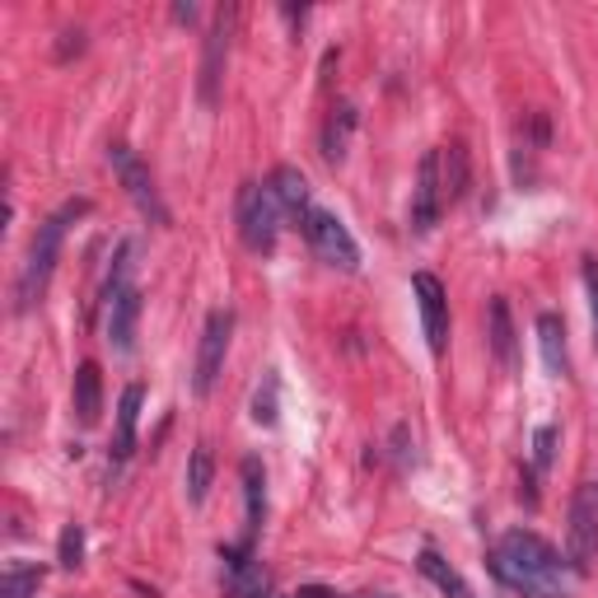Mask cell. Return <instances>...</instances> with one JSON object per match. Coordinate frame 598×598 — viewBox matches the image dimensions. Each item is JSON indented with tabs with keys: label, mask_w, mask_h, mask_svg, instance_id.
Here are the masks:
<instances>
[{
	"label": "cell",
	"mask_w": 598,
	"mask_h": 598,
	"mask_svg": "<svg viewBox=\"0 0 598 598\" xmlns=\"http://www.w3.org/2000/svg\"><path fill=\"white\" fill-rule=\"evenodd\" d=\"M361 113H356V103H337L327 113V126H323V160L327 164H342L346 160V145H351V131H356Z\"/></svg>",
	"instance_id": "obj_14"
},
{
	"label": "cell",
	"mask_w": 598,
	"mask_h": 598,
	"mask_svg": "<svg viewBox=\"0 0 598 598\" xmlns=\"http://www.w3.org/2000/svg\"><path fill=\"white\" fill-rule=\"evenodd\" d=\"M239 234H243V243H249L253 253H272L276 249L281 206H276L272 187H257V183L239 187Z\"/></svg>",
	"instance_id": "obj_3"
},
{
	"label": "cell",
	"mask_w": 598,
	"mask_h": 598,
	"mask_svg": "<svg viewBox=\"0 0 598 598\" xmlns=\"http://www.w3.org/2000/svg\"><path fill=\"white\" fill-rule=\"evenodd\" d=\"M211 477H215L211 445H196V449H192V458H187V500H192V505H202V500H206Z\"/></svg>",
	"instance_id": "obj_21"
},
{
	"label": "cell",
	"mask_w": 598,
	"mask_h": 598,
	"mask_svg": "<svg viewBox=\"0 0 598 598\" xmlns=\"http://www.w3.org/2000/svg\"><path fill=\"white\" fill-rule=\"evenodd\" d=\"M173 19H183V24H192L196 10H192V6H179V10H173Z\"/></svg>",
	"instance_id": "obj_27"
},
{
	"label": "cell",
	"mask_w": 598,
	"mask_h": 598,
	"mask_svg": "<svg viewBox=\"0 0 598 598\" xmlns=\"http://www.w3.org/2000/svg\"><path fill=\"white\" fill-rule=\"evenodd\" d=\"M491 570H496V580H505L509 589H519L528 598H561L570 566L561 561V551L551 543L528 534V528H515V534H505L496 543Z\"/></svg>",
	"instance_id": "obj_1"
},
{
	"label": "cell",
	"mask_w": 598,
	"mask_h": 598,
	"mask_svg": "<svg viewBox=\"0 0 598 598\" xmlns=\"http://www.w3.org/2000/svg\"><path fill=\"white\" fill-rule=\"evenodd\" d=\"M136 323H141V291L126 285V291L108 304V342H113L118 356H126L136 346Z\"/></svg>",
	"instance_id": "obj_11"
},
{
	"label": "cell",
	"mask_w": 598,
	"mask_h": 598,
	"mask_svg": "<svg viewBox=\"0 0 598 598\" xmlns=\"http://www.w3.org/2000/svg\"><path fill=\"white\" fill-rule=\"evenodd\" d=\"M594 557H598V482H580L566 524V566L585 575Z\"/></svg>",
	"instance_id": "obj_4"
},
{
	"label": "cell",
	"mask_w": 598,
	"mask_h": 598,
	"mask_svg": "<svg viewBox=\"0 0 598 598\" xmlns=\"http://www.w3.org/2000/svg\"><path fill=\"white\" fill-rule=\"evenodd\" d=\"M416 566H420V575H426V580L439 589V594H449V598H473V585L468 580H463V575L445 561V557H439V551H420V557H416Z\"/></svg>",
	"instance_id": "obj_18"
},
{
	"label": "cell",
	"mask_w": 598,
	"mask_h": 598,
	"mask_svg": "<svg viewBox=\"0 0 598 598\" xmlns=\"http://www.w3.org/2000/svg\"><path fill=\"white\" fill-rule=\"evenodd\" d=\"M42 585V566H24V561H10L6 575H0V598H33Z\"/></svg>",
	"instance_id": "obj_22"
},
{
	"label": "cell",
	"mask_w": 598,
	"mask_h": 598,
	"mask_svg": "<svg viewBox=\"0 0 598 598\" xmlns=\"http://www.w3.org/2000/svg\"><path fill=\"white\" fill-rule=\"evenodd\" d=\"M230 33H234V10H215L211 29H206L202 80H196V94H202L206 108L220 103V80H225V61H230Z\"/></svg>",
	"instance_id": "obj_7"
},
{
	"label": "cell",
	"mask_w": 598,
	"mask_h": 598,
	"mask_svg": "<svg viewBox=\"0 0 598 598\" xmlns=\"http://www.w3.org/2000/svg\"><path fill=\"white\" fill-rule=\"evenodd\" d=\"M61 38H65V42H61V48H57V57H61V61H65V57H71V52H80V48H84V42H80V33H61Z\"/></svg>",
	"instance_id": "obj_26"
},
{
	"label": "cell",
	"mask_w": 598,
	"mask_h": 598,
	"mask_svg": "<svg viewBox=\"0 0 598 598\" xmlns=\"http://www.w3.org/2000/svg\"><path fill=\"white\" fill-rule=\"evenodd\" d=\"M243 500H249V538H243V547H253L262 515H267V477H262L257 458H243Z\"/></svg>",
	"instance_id": "obj_16"
},
{
	"label": "cell",
	"mask_w": 598,
	"mask_h": 598,
	"mask_svg": "<svg viewBox=\"0 0 598 598\" xmlns=\"http://www.w3.org/2000/svg\"><path fill=\"white\" fill-rule=\"evenodd\" d=\"M445 187H439V150H430L416 169V187H412V230L416 234H430L445 215Z\"/></svg>",
	"instance_id": "obj_9"
},
{
	"label": "cell",
	"mask_w": 598,
	"mask_h": 598,
	"mask_svg": "<svg viewBox=\"0 0 598 598\" xmlns=\"http://www.w3.org/2000/svg\"><path fill=\"white\" fill-rule=\"evenodd\" d=\"M71 397H75L80 426H99V412H103V374H99L94 361H84V365L75 369V388H71Z\"/></svg>",
	"instance_id": "obj_13"
},
{
	"label": "cell",
	"mask_w": 598,
	"mask_h": 598,
	"mask_svg": "<svg viewBox=\"0 0 598 598\" xmlns=\"http://www.w3.org/2000/svg\"><path fill=\"white\" fill-rule=\"evenodd\" d=\"M538 346H543V365L566 379V374H570V356H566V327H561L557 314H543L538 318Z\"/></svg>",
	"instance_id": "obj_19"
},
{
	"label": "cell",
	"mask_w": 598,
	"mask_h": 598,
	"mask_svg": "<svg viewBox=\"0 0 598 598\" xmlns=\"http://www.w3.org/2000/svg\"><path fill=\"white\" fill-rule=\"evenodd\" d=\"M486 342H491V356L505 369H515V323H509L505 295H491V304H486Z\"/></svg>",
	"instance_id": "obj_12"
},
{
	"label": "cell",
	"mask_w": 598,
	"mask_h": 598,
	"mask_svg": "<svg viewBox=\"0 0 598 598\" xmlns=\"http://www.w3.org/2000/svg\"><path fill=\"white\" fill-rule=\"evenodd\" d=\"M412 291H416V304H420V332H426V346L439 356V351L449 346V300H445V285H439L430 272H420L412 281Z\"/></svg>",
	"instance_id": "obj_10"
},
{
	"label": "cell",
	"mask_w": 598,
	"mask_h": 598,
	"mask_svg": "<svg viewBox=\"0 0 598 598\" xmlns=\"http://www.w3.org/2000/svg\"><path fill=\"white\" fill-rule=\"evenodd\" d=\"M272 192H276V206L281 215H291V220H308V183H304V173L300 169H276V179H272Z\"/></svg>",
	"instance_id": "obj_15"
},
{
	"label": "cell",
	"mask_w": 598,
	"mask_h": 598,
	"mask_svg": "<svg viewBox=\"0 0 598 598\" xmlns=\"http://www.w3.org/2000/svg\"><path fill=\"white\" fill-rule=\"evenodd\" d=\"M551 445H557V430L543 426V430L534 435V463H538V468H547V463H551Z\"/></svg>",
	"instance_id": "obj_25"
},
{
	"label": "cell",
	"mask_w": 598,
	"mask_h": 598,
	"mask_svg": "<svg viewBox=\"0 0 598 598\" xmlns=\"http://www.w3.org/2000/svg\"><path fill=\"white\" fill-rule=\"evenodd\" d=\"M304 234H308V243H314V253L327 262V267H337V272H356V267H361V249H356V239H351V230H346L332 211H318V206L308 211Z\"/></svg>",
	"instance_id": "obj_5"
},
{
	"label": "cell",
	"mask_w": 598,
	"mask_h": 598,
	"mask_svg": "<svg viewBox=\"0 0 598 598\" xmlns=\"http://www.w3.org/2000/svg\"><path fill=\"white\" fill-rule=\"evenodd\" d=\"M57 561L65 570H75L84 561V534H80V524H65L61 528V543H57Z\"/></svg>",
	"instance_id": "obj_23"
},
{
	"label": "cell",
	"mask_w": 598,
	"mask_h": 598,
	"mask_svg": "<svg viewBox=\"0 0 598 598\" xmlns=\"http://www.w3.org/2000/svg\"><path fill=\"white\" fill-rule=\"evenodd\" d=\"M108 160H113V173L122 179L126 196H131V202H136V211L150 220V225H169V211H164V202H160V187H154L150 169L136 160V150L113 145V150H108Z\"/></svg>",
	"instance_id": "obj_6"
},
{
	"label": "cell",
	"mask_w": 598,
	"mask_h": 598,
	"mask_svg": "<svg viewBox=\"0 0 598 598\" xmlns=\"http://www.w3.org/2000/svg\"><path fill=\"white\" fill-rule=\"evenodd\" d=\"M585 285H589V314H594V346H598V257H585Z\"/></svg>",
	"instance_id": "obj_24"
},
{
	"label": "cell",
	"mask_w": 598,
	"mask_h": 598,
	"mask_svg": "<svg viewBox=\"0 0 598 598\" xmlns=\"http://www.w3.org/2000/svg\"><path fill=\"white\" fill-rule=\"evenodd\" d=\"M230 332H234V314L230 308H215L206 318V332H202V351H196V374H192L196 397H206L215 388L220 365H225V351H230Z\"/></svg>",
	"instance_id": "obj_8"
},
{
	"label": "cell",
	"mask_w": 598,
	"mask_h": 598,
	"mask_svg": "<svg viewBox=\"0 0 598 598\" xmlns=\"http://www.w3.org/2000/svg\"><path fill=\"white\" fill-rule=\"evenodd\" d=\"M141 388L131 384L122 388V403H118V439H113V458H131V449H136V416H141Z\"/></svg>",
	"instance_id": "obj_20"
},
{
	"label": "cell",
	"mask_w": 598,
	"mask_h": 598,
	"mask_svg": "<svg viewBox=\"0 0 598 598\" xmlns=\"http://www.w3.org/2000/svg\"><path fill=\"white\" fill-rule=\"evenodd\" d=\"M84 211H90V202H65L57 215H48V220L38 225V239H33V249H29V262H24V272H19V300H14L19 314L42 300V291H48V281H52V272H57L65 225H71V220H80Z\"/></svg>",
	"instance_id": "obj_2"
},
{
	"label": "cell",
	"mask_w": 598,
	"mask_h": 598,
	"mask_svg": "<svg viewBox=\"0 0 598 598\" xmlns=\"http://www.w3.org/2000/svg\"><path fill=\"white\" fill-rule=\"evenodd\" d=\"M439 187H445V206H458L468 192V154L463 145H439Z\"/></svg>",
	"instance_id": "obj_17"
}]
</instances>
